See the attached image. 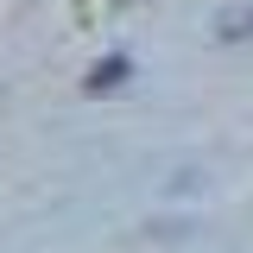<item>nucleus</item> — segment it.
I'll return each mask as SVG.
<instances>
[{
	"instance_id": "f257e3e1",
	"label": "nucleus",
	"mask_w": 253,
	"mask_h": 253,
	"mask_svg": "<svg viewBox=\"0 0 253 253\" xmlns=\"http://www.w3.org/2000/svg\"><path fill=\"white\" fill-rule=\"evenodd\" d=\"M126 76V57H108V63H95V76H89V89H114Z\"/></svg>"
}]
</instances>
